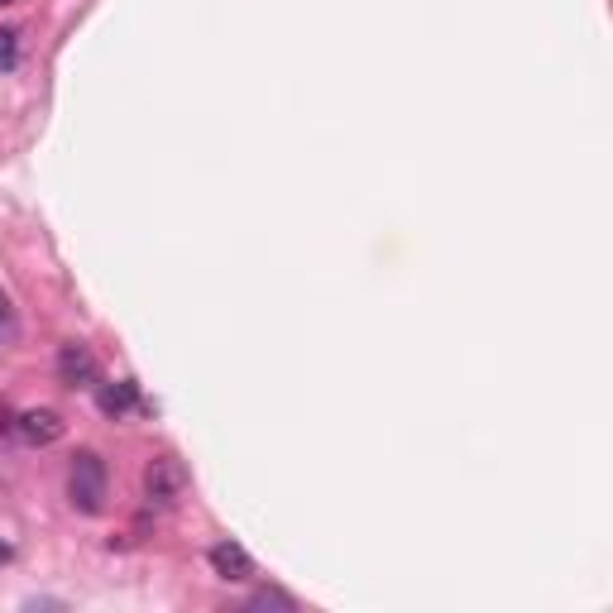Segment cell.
Masks as SVG:
<instances>
[{
  "mask_svg": "<svg viewBox=\"0 0 613 613\" xmlns=\"http://www.w3.org/2000/svg\"><path fill=\"white\" fill-rule=\"evenodd\" d=\"M106 494H111V470L96 451H77L68 465V503L82 513V518H96L106 508Z\"/></svg>",
  "mask_w": 613,
  "mask_h": 613,
  "instance_id": "6da1fadb",
  "label": "cell"
},
{
  "mask_svg": "<svg viewBox=\"0 0 613 613\" xmlns=\"http://www.w3.org/2000/svg\"><path fill=\"white\" fill-rule=\"evenodd\" d=\"M183 494H187L183 461H173V455H154V461L144 465V499L159 503V508H173Z\"/></svg>",
  "mask_w": 613,
  "mask_h": 613,
  "instance_id": "7a4b0ae2",
  "label": "cell"
},
{
  "mask_svg": "<svg viewBox=\"0 0 613 613\" xmlns=\"http://www.w3.org/2000/svg\"><path fill=\"white\" fill-rule=\"evenodd\" d=\"M58 379H63L68 389H91V383H96V355H91V345L68 341L63 351H58Z\"/></svg>",
  "mask_w": 613,
  "mask_h": 613,
  "instance_id": "3957f363",
  "label": "cell"
},
{
  "mask_svg": "<svg viewBox=\"0 0 613 613\" xmlns=\"http://www.w3.org/2000/svg\"><path fill=\"white\" fill-rule=\"evenodd\" d=\"M15 427L29 446H53V441H63V431H68V422L53 413V407H29V413L15 417Z\"/></svg>",
  "mask_w": 613,
  "mask_h": 613,
  "instance_id": "277c9868",
  "label": "cell"
},
{
  "mask_svg": "<svg viewBox=\"0 0 613 613\" xmlns=\"http://www.w3.org/2000/svg\"><path fill=\"white\" fill-rule=\"evenodd\" d=\"M207 561L221 580H249V575H255V556H249L240 542H216L207 551Z\"/></svg>",
  "mask_w": 613,
  "mask_h": 613,
  "instance_id": "5b68a950",
  "label": "cell"
},
{
  "mask_svg": "<svg viewBox=\"0 0 613 613\" xmlns=\"http://www.w3.org/2000/svg\"><path fill=\"white\" fill-rule=\"evenodd\" d=\"M139 403V383L135 379H120V383H106L101 393H96V407H101L106 417H125L130 407Z\"/></svg>",
  "mask_w": 613,
  "mask_h": 613,
  "instance_id": "8992f818",
  "label": "cell"
},
{
  "mask_svg": "<svg viewBox=\"0 0 613 613\" xmlns=\"http://www.w3.org/2000/svg\"><path fill=\"white\" fill-rule=\"evenodd\" d=\"M249 609H283V613H293V609H297V599H293V594H283V590H259L255 599H249Z\"/></svg>",
  "mask_w": 613,
  "mask_h": 613,
  "instance_id": "52a82bcc",
  "label": "cell"
},
{
  "mask_svg": "<svg viewBox=\"0 0 613 613\" xmlns=\"http://www.w3.org/2000/svg\"><path fill=\"white\" fill-rule=\"evenodd\" d=\"M20 63V34L15 29H0V72H10Z\"/></svg>",
  "mask_w": 613,
  "mask_h": 613,
  "instance_id": "ba28073f",
  "label": "cell"
},
{
  "mask_svg": "<svg viewBox=\"0 0 613 613\" xmlns=\"http://www.w3.org/2000/svg\"><path fill=\"white\" fill-rule=\"evenodd\" d=\"M10 327H15V311H10V297L0 293V341L10 335Z\"/></svg>",
  "mask_w": 613,
  "mask_h": 613,
  "instance_id": "9c48e42d",
  "label": "cell"
},
{
  "mask_svg": "<svg viewBox=\"0 0 613 613\" xmlns=\"http://www.w3.org/2000/svg\"><path fill=\"white\" fill-rule=\"evenodd\" d=\"M10 556H15V547H10V542H0V566H5Z\"/></svg>",
  "mask_w": 613,
  "mask_h": 613,
  "instance_id": "30bf717a",
  "label": "cell"
},
{
  "mask_svg": "<svg viewBox=\"0 0 613 613\" xmlns=\"http://www.w3.org/2000/svg\"><path fill=\"white\" fill-rule=\"evenodd\" d=\"M0 5H10V0H0Z\"/></svg>",
  "mask_w": 613,
  "mask_h": 613,
  "instance_id": "8fae6325",
  "label": "cell"
}]
</instances>
